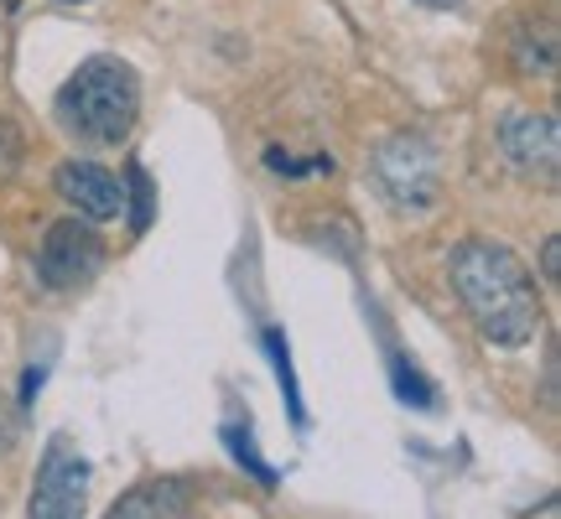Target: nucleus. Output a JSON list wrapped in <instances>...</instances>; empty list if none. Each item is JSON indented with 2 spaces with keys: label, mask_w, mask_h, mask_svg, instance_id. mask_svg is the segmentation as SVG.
<instances>
[{
  "label": "nucleus",
  "mask_w": 561,
  "mask_h": 519,
  "mask_svg": "<svg viewBox=\"0 0 561 519\" xmlns=\"http://www.w3.org/2000/svg\"><path fill=\"white\" fill-rule=\"evenodd\" d=\"M453 291L489 343L520 348L541 333V291L515 250L494 240H462L453 255Z\"/></svg>",
  "instance_id": "1"
},
{
  "label": "nucleus",
  "mask_w": 561,
  "mask_h": 519,
  "mask_svg": "<svg viewBox=\"0 0 561 519\" xmlns=\"http://www.w3.org/2000/svg\"><path fill=\"white\" fill-rule=\"evenodd\" d=\"M58 125L83 146H121L140 120V79L121 58H89L58 89Z\"/></svg>",
  "instance_id": "2"
},
{
  "label": "nucleus",
  "mask_w": 561,
  "mask_h": 519,
  "mask_svg": "<svg viewBox=\"0 0 561 519\" xmlns=\"http://www.w3.org/2000/svg\"><path fill=\"white\" fill-rule=\"evenodd\" d=\"M369 172H375L380 198L390 203V208H401V214H421V208L437 203V187H442L437 151H432V140L416 136V130H396L390 140H380Z\"/></svg>",
  "instance_id": "3"
},
{
  "label": "nucleus",
  "mask_w": 561,
  "mask_h": 519,
  "mask_svg": "<svg viewBox=\"0 0 561 519\" xmlns=\"http://www.w3.org/2000/svg\"><path fill=\"white\" fill-rule=\"evenodd\" d=\"M83 509H89V462H83L79 441L58 431L42 452L26 519H83Z\"/></svg>",
  "instance_id": "4"
},
{
  "label": "nucleus",
  "mask_w": 561,
  "mask_h": 519,
  "mask_svg": "<svg viewBox=\"0 0 561 519\" xmlns=\"http://www.w3.org/2000/svg\"><path fill=\"white\" fill-rule=\"evenodd\" d=\"M104 270V240L89 229V219L53 223L37 244V276L47 291H83Z\"/></svg>",
  "instance_id": "5"
},
{
  "label": "nucleus",
  "mask_w": 561,
  "mask_h": 519,
  "mask_svg": "<svg viewBox=\"0 0 561 519\" xmlns=\"http://www.w3.org/2000/svg\"><path fill=\"white\" fill-rule=\"evenodd\" d=\"M500 151L515 177L551 187L561 172V125L551 115H510L500 130Z\"/></svg>",
  "instance_id": "6"
},
{
  "label": "nucleus",
  "mask_w": 561,
  "mask_h": 519,
  "mask_svg": "<svg viewBox=\"0 0 561 519\" xmlns=\"http://www.w3.org/2000/svg\"><path fill=\"white\" fill-rule=\"evenodd\" d=\"M58 193H62V203H73L79 219H89V223L121 219L125 214V187L110 177L104 166H94V161H62Z\"/></svg>",
  "instance_id": "7"
},
{
  "label": "nucleus",
  "mask_w": 561,
  "mask_h": 519,
  "mask_svg": "<svg viewBox=\"0 0 561 519\" xmlns=\"http://www.w3.org/2000/svg\"><path fill=\"white\" fill-rule=\"evenodd\" d=\"M187 483L182 478H161V483H140L130 488L121 504H115V515L110 519H182L187 515Z\"/></svg>",
  "instance_id": "8"
},
{
  "label": "nucleus",
  "mask_w": 561,
  "mask_h": 519,
  "mask_svg": "<svg viewBox=\"0 0 561 519\" xmlns=\"http://www.w3.org/2000/svg\"><path fill=\"white\" fill-rule=\"evenodd\" d=\"M515 62H520L525 79H551L557 73V26L551 21H525L520 37H515Z\"/></svg>",
  "instance_id": "9"
},
{
  "label": "nucleus",
  "mask_w": 561,
  "mask_h": 519,
  "mask_svg": "<svg viewBox=\"0 0 561 519\" xmlns=\"http://www.w3.org/2000/svg\"><path fill=\"white\" fill-rule=\"evenodd\" d=\"M130 223H136V234H146V223H151V177H146V166H130Z\"/></svg>",
  "instance_id": "10"
},
{
  "label": "nucleus",
  "mask_w": 561,
  "mask_h": 519,
  "mask_svg": "<svg viewBox=\"0 0 561 519\" xmlns=\"http://www.w3.org/2000/svg\"><path fill=\"white\" fill-rule=\"evenodd\" d=\"M11 437H16V411H11V400L0 395V452L11 447Z\"/></svg>",
  "instance_id": "11"
},
{
  "label": "nucleus",
  "mask_w": 561,
  "mask_h": 519,
  "mask_svg": "<svg viewBox=\"0 0 561 519\" xmlns=\"http://www.w3.org/2000/svg\"><path fill=\"white\" fill-rule=\"evenodd\" d=\"M546 280H551V286H557V240L546 244Z\"/></svg>",
  "instance_id": "12"
},
{
  "label": "nucleus",
  "mask_w": 561,
  "mask_h": 519,
  "mask_svg": "<svg viewBox=\"0 0 561 519\" xmlns=\"http://www.w3.org/2000/svg\"><path fill=\"white\" fill-rule=\"evenodd\" d=\"M416 5H432V11H458L462 0H416Z\"/></svg>",
  "instance_id": "13"
},
{
  "label": "nucleus",
  "mask_w": 561,
  "mask_h": 519,
  "mask_svg": "<svg viewBox=\"0 0 561 519\" xmlns=\"http://www.w3.org/2000/svg\"><path fill=\"white\" fill-rule=\"evenodd\" d=\"M58 5H89V0H58Z\"/></svg>",
  "instance_id": "14"
},
{
  "label": "nucleus",
  "mask_w": 561,
  "mask_h": 519,
  "mask_svg": "<svg viewBox=\"0 0 561 519\" xmlns=\"http://www.w3.org/2000/svg\"><path fill=\"white\" fill-rule=\"evenodd\" d=\"M5 5H21V0H5Z\"/></svg>",
  "instance_id": "15"
}]
</instances>
